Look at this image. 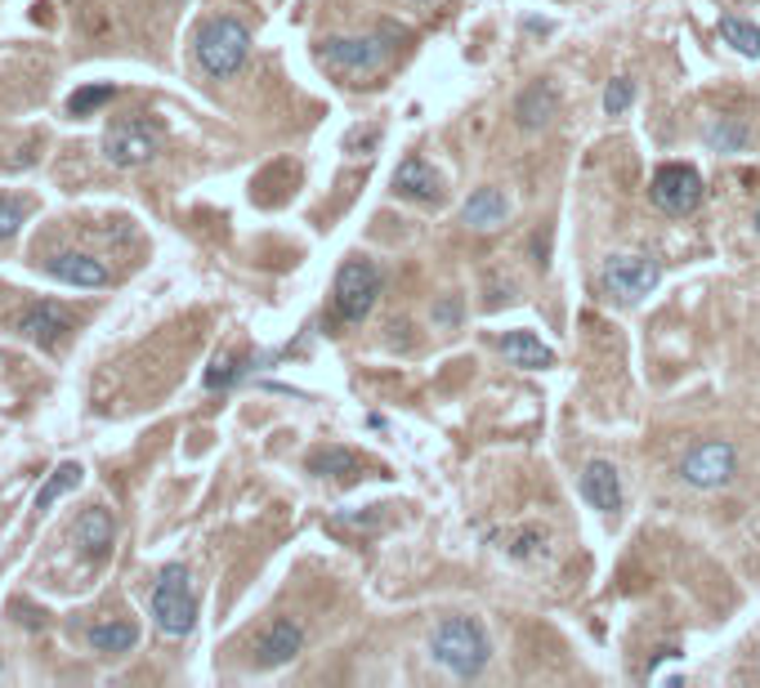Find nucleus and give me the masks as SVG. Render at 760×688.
Instances as JSON below:
<instances>
[{"instance_id": "nucleus-1", "label": "nucleus", "mask_w": 760, "mask_h": 688, "mask_svg": "<svg viewBox=\"0 0 760 688\" xmlns=\"http://www.w3.org/2000/svg\"><path fill=\"white\" fill-rule=\"evenodd\" d=\"M429 653L439 666H448L452 675L461 679H475L488 657H492V644H488V630L475 622V617H444L439 630L429 639Z\"/></svg>"}, {"instance_id": "nucleus-2", "label": "nucleus", "mask_w": 760, "mask_h": 688, "mask_svg": "<svg viewBox=\"0 0 760 688\" xmlns=\"http://www.w3.org/2000/svg\"><path fill=\"white\" fill-rule=\"evenodd\" d=\"M153 622L166 639H184L192 635L197 626V595H192V577H188V567L184 563H166L157 572V586H153Z\"/></svg>"}, {"instance_id": "nucleus-3", "label": "nucleus", "mask_w": 760, "mask_h": 688, "mask_svg": "<svg viewBox=\"0 0 760 688\" xmlns=\"http://www.w3.org/2000/svg\"><path fill=\"white\" fill-rule=\"evenodd\" d=\"M247 54H251V32L238 19L220 14V19H206L197 28V63L210 76H220V81L233 76L247 63Z\"/></svg>"}, {"instance_id": "nucleus-4", "label": "nucleus", "mask_w": 760, "mask_h": 688, "mask_svg": "<svg viewBox=\"0 0 760 688\" xmlns=\"http://www.w3.org/2000/svg\"><path fill=\"white\" fill-rule=\"evenodd\" d=\"M162 148V122H148V117H135V122H122L103 135V157L107 166L117 170H139L157 157Z\"/></svg>"}, {"instance_id": "nucleus-5", "label": "nucleus", "mask_w": 760, "mask_h": 688, "mask_svg": "<svg viewBox=\"0 0 760 688\" xmlns=\"http://www.w3.org/2000/svg\"><path fill=\"white\" fill-rule=\"evenodd\" d=\"M394 28H381V32H367V37H332L322 41L317 59L336 67V72H376L389 54H394Z\"/></svg>"}, {"instance_id": "nucleus-6", "label": "nucleus", "mask_w": 760, "mask_h": 688, "mask_svg": "<svg viewBox=\"0 0 760 688\" xmlns=\"http://www.w3.org/2000/svg\"><path fill=\"white\" fill-rule=\"evenodd\" d=\"M658 282H663V269H658V260H648V256H613L600 269V286L617 304H639Z\"/></svg>"}, {"instance_id": "nucleus-7", "label": "nucleus", "mask_w": 760, "mask_h": 688, "mask_svg": "<svg viewBox=\"0 0 760 688\" xmlns=\"http://www.w3.org/2000/svg\"><path fill=\"white\" fill-rule=\"evenodd\" d=\"M381 269L372 260H345L341 273H336V313L345 322H363L372 309H376V295H381Z\"/></svg>"}, {"instance_id": "nucleus-8", "label": "nucleus", "mask_w": 760, "mask_h": 688, "mask_svg": "<svg viewBox=\"0 0 760 688\" xmlns=\"http://www.w3.org/2000/svg\"><path fill=\"white\" fill-rule=\"evenodd\" d=\"M733 470H738V451H733V442H725V438L698 442V447L685 456V466H680L685 483H689V488H698V492L725 488V483L733 479Z\"/></svg>"}, {"instance_id": "nucleus-9", "label": "nucleus", "mask_w": 760, "mask_h": 688, "mask_svg": "<svg viewBox=\"0 0 760 688\" xmlns=\"http://www.w3.org/2000/svg\"><path fill=\"white\" fill-rule=\"evenodd\" d=\"M648 197L667 215H694L702 206V175L694 166H663L648 184Z\"/></svg>"}, {"instance_id": "nucleus-10", "label": "nucleus", "mask_w": 760, "mask_h": 688, "mask_svg": "<svg viewBox=\"0 0 760 688\" xmlns=\"http://www.w3.org/2000/svg\"><path fill=\"white\" fill-rule=\"evenodd\" d=\"M76 331V313L67 304H54V300H37L19 313V335L32 340L37 350H59V340Z\"/></svg>"}, {"instance_id": "nucleus-11", "label": "nucleus", "mask_w": 760, "mask_h": 688, "mask_svg": "<svg viewBox=\"0 0 760 688\" xmlns=\"http://www.w3.org/2000/svg\"><path fill=\"white\" fill-rule=\"evenodd\" d=\"M300 648H304V626L291 622V617H278V622H269L264 635L256 639V666H260V670H278V666H287V661H295Z\"/></svg>"}, {"instance_id": "nucleus-12", "label": "nucleus", "mask_w": 760, "mask_h": 688, "mask_svg": "<svg viewBox=\"0 0 760 688\" xmlns=\"http://www.w3.org/2000/svg\"><path fill=\"white\" fill-rule=\"evenodd\" d=\"M45 273L67 282V286H90V291L113 282V269H107L98 256H90V251H54L45 260Z\"/></svg>"}, {"instance_id": "nucleus-13", "label": "nucleus", "mask_w": 760, "mask_h": 688, "mask_svg": "<svg viewBox=\"0 0 760 688\" xmlns=\"http://www.w3.org/2000/svg\"><path fill=\"white\" fill-rule=\"evenodd\" d=\"M113 541H117V519L107 514L103 505H90V510L76 514V523H72V545H76L90 563H98L107 550H113Z\"/></svg>"}, {"instance_id": "nucleus-14", "label": "nucleus", "mask_w": 760, "mask_h": 688, "mask_svg": "<svg viewBox=\"0 0 760 688\" xmlns=\"http://www.w3.org/2000/svg\"><path fill=\"white\" fill-rule=\"evenodd\" d=\"M394 192H398L403 201H420V206H429V201H439V197H444V184H439V175H434L420 157H403V161H398V170H394Z\"/></svg>"}, {"instance_id": "nucleus-15", "label": "nucleus", "mask_w": 760, "mask_h": 688, "mask_svg": "<svg viewBox=\"0 0 760 688\" xmlns=\"http://www.w3.org/2000/svg\"><path fill=\"white\" fill-rule=\"evenodd\" d=\"M555 107H560V90L551 81H532L514 98V122H519V131H541L555 117Z\"/></svg>"}, {"instance_id": "nucleus-16", "label": "nucleus", "mask_w": 760, "mask_h": 688, "mask_svg": "<svg viewBox=\"0 0 760 688\" xmlns=\"http://www.w3.org/2000/svg\"><path fill=\"white\" fill-rule=\"evenodd\" d=\"M497 350L506 354L510 367H523V372H541V367H555V350L541 344L532 331H506L497 340Z\"/></svg>"}, {"instance_id": "nucleus-17", "label": "nucleus", "mask_w": 760, "mask_h": 688, "mask_svg": "<svg viewBox=\"0 0 760 688\" xmlns=\"http://www.w3.org/2000/svg\"><path fill=\"white\" fill-rule=\"evenodd\" d=\"M461 219L475 228V233H492V228H501L506 219H510V201H506V192L501 188H475L470 192V201L461 206Z\"/></svg>"}, {"instance_id": "nucleus-18", "label": "nucleus", "mask_w": 760, "mask_h": 688, "mask_svg": "<svg viewBox=\"0 0 760 688\" xmlns=\"http://www.w3.org/2000/svg\"><path fill=\"white\" fill-rule=\"evenodd\" d=\"M582 497H586L595 510L617 514V510H622V479H617V470H613L608 461H591V466L582 470Z\"/></svg>"}, {"instance_id": "nucleus-19", "label": "nucleus", "mask_w": 760, "mask_h": 688, "mask_svg": "<svg viewBox=\"0 0 760 688\" xmlns=\"http://www.w3.org/2000/svg\"><path fill=\"white\" fill-rule=\"evenodd\" d=\"M309 475H317V479H358L363 461L350 447H317L309 456Z\"/></svg>"}, {"instance_id": "nucleus-20", "label": "nucleus", "mask_w": 760, "mask_h": 688, "mask_svg": "<svg viewBox=\"0 0 760 688\" xmlns=\"http://www.w3.org/2000/svg\"><path fill=\"white\" fill-rule=\"evenodd\" d=\"M85 639H90L94 653H131L139 644V626L135 622H122V617L117 622H98Z\"/></svg>"}, {"instance_id": "nucleus-21", "label": "nucleus", "mask_w": 760, "mask_h": 688, "mask_svg": "<svg viewBox=\"0 0 760 688\" xmlns=\"http://www.w3.org/2000/svg\"><path fill=\"white\" fill-rule=\"evenodd\" d=\"M702 139H707L711 153H742V144H747V122H742V117H716V122L702 131Z\"/></svg>"}, {"instance_id": "nucleus-22", "label": "nucleus", "mask_w": 760, "mask_h": 688, "mask_svg": "<svg viewBox=\"0 0 760 688\" xmlns=\"http://www.w3.org/2000/svg\"><path fill=\"white\" fill-rule=\"evenodd\" d=\"M81 479H85V470H81L76 461L59 466V470L45 479V488L37 492V510H54V501H63L67 492H76V488H81Z\"/></svg>"}, {"instance_id": "nucleus-23", "label": "nucleus", "mask_w": 760, "mask_h": 688, "mask_svg": "<svg viewBox=\"0 0 760 688\" xmlns=\"http://www.w3.org/2000/svg\"><path fill=\"white\" fill-rule=\"evenodd\" d=\"M720 41L725 45H733L742 59H760V28L756 23H747V19H720Z\"/></svg>"}, {"instance_id": "nucleus-24", "label": "nucleus", "mask_w": 760, "mask_h": 688, "mask_svg": "<svg viewBox=\"0 0 760 688\" xmlns=\"http://www.w3.org/2000/svg\"><path fill=\"white\" fill-rule=\"evenodd\" d=\"M113 98H117L113 85H81V90H72V98H67V117H90V112L107 107Z\"/></svg>"}, {"instance_id": "nucleus-25", "label": "nucleus", "mask_w": 760, "mask_h": 688, "mask_svg": "<svg viewBox=\"0 0 760 688\" xmlns=\"http://www.w3.org/2000/svg\"><path fill=\"white\" fill-rule=\"evenodd\" d=\"M242 376H247V358H215L210 372L201 376V385H206V389H229V385H238Z\"/></svg>"}, {"instance_id": "nucleus-26", "label": "nucleus", "mask_w": 760, "mask_h": 688, "mask_svg": "<svg viewBox=\"0 0 760 688\" xmlns=\"http://www.w3.org/2000/svg\"><path fill=\"white\" fill-rule=\"evenodd\" d=\"M635 103V81L631 76H617V81H608V90H604V112L608 117H617V112H626Z\"/></svg>"}, {"instance_id": "nucleus-27", "label": "nucleus", "mask_w": 760, "mask_h": 688, "mask_svg": "<svg viewBox=\"0 0 760 688\" xmlns=\"http://www.w3.org/2000/svg\"><path fill=\"white\" fill-rule=\"evenodd\" d=\"M19 228H23V201L0 192V242H10Z\"/></svg>"}, {"instance_id": "nucleus-28", "label": "nucleus", "mask_w": 760, "mask_h": 688, "mask_svg": "<svg viewBox=\"0 0 760 688\" xmlns=\"http://www.w3.org/2000/svg\"><path fill=\"white\" fill-rule=\"evenodd\" d=\"M332 528H336V532H345V528L376 532V528H381V514H376V510H367V514H336V519H332Z\"/></svg>"}, {"instance_id": "nucleus-29", "label": "nucleus", "mask_w": 760, "mask_h": 688, "mask_svg": "<svg viewBox=\"0 0 760 688\" xmlns=\"http://www.w3.org/2000/svg\"><path fill=\"white\" fill-rule=\"evenodd\" d=\"M457 317H461V295H444L434 304V326H457Z\"/></svg>"}, {"instance_id": "nucleus-30", "label": "nucleus", "mask_w": 760, "mask_h": 688, "mask_svg": "<svg viewBox=\"0 0 760 688\" xmlns=\"http://www.w3.org/2000/svg\"><path fill=\"white\" fill-rule=\"evenodd\" d=\"M756 233H760V210H756Z\"/></svg>"}, {"instance_id": "nucleus-31", "label": "nucleus", "mask_w": 760, "mask_h": 688, "mask_svg": "<svg viewBox=\"0 0 760 688\" xmlns=\"http://www.w3.org/2000/svg\"><path fill=\"white\" fill-rule=\"evenodd\" d=\"M416 6H434V0H416Z\"/></svg>"}]
</instances>
